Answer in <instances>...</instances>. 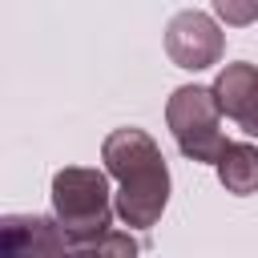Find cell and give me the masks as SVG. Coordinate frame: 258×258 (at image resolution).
<instances>
[{"label":"cell","mask_w":258,"mask_h":258,"mask_svg":"<svg viewBox=\"0 0 258 258\" xmlns=\"http://www.w3.org/2000/svg\"><path fill=\"white\" fill-rule=\"evenodd\" d=\"M109 173V169H105ZM89 165H64L52 177V214L69 234L73 250H89L105 230H113V202L109 177Z\"/></svg>","instance_id":"1"},{"label":"cell","mask_w":258,"mask_h":258,"mask_svg":"<svg viewBox=\"0 0 258 258\" xmlns=\"http://www.w3.org/2000/svg\"><path fill=\"white\" fill-rule=\"evenodd\" d=\"M165 121H169V133L177 141V149L189 157V161H218L222 149L230 145L218 129L222 121V105H218V93L214 85H181L173 89L169 105H165Z\"/></svg>","instance_id":"2"},{"label":"cell","mask_w":258,"mask_h":258,"mask_svg":"<svg viewBox=\"0 0 258 258\" xmlns=\"http://www.w3.org/2000/svg\"><path fill=\"white\" fill-rule=\"evenodd\" d=\"M165 52H169V60H173L177 69L198 73V69H210V64L222 60L226 36H222V28H218L214 16H206V12H198V8H185V12H177V16L169 20V28H165Z\"/></svg>","instance_id":"3"},{"label":"cell","mask_w":258,"mask_h":258,"mask_svg":"<svg viewBox=\"0 0 258 258\" xmlns=\"http://www.w3.org/2000/svg\"><path fill=\"white\" fill-rule=\"evenodd\" d=\"M169 202V169L157 165L149 173H137V177H125L121 181V194H117V218L125 226H137V230H149L161 210Z\"/></svg>","instance_id":"4"},{"label":"cell","mask_w":258,"mask_h":258,"mask_svg":"<svg viewBox=\"0 0 258 258\" xmlns=\"http://www.w3.org/2000/svg\"><path fill=\"white\" fill-rule=\"evenodd\" d=\"M0 250L8 258H24V254H64L73 250L69 234L60 230V222L52 218H32V214H8L0 222Z\"/></svg>","instance_id":"5"},{"label":"cell","mask_w":258,"mask_h":258,"mask_svg":"<svg viewBox=\"0 0 258 258\" xmlns=\"http://www.w3.org/2000/svg\"><path fill=\"white\" fill-rule=\"evenodd\" d=\"M214 93H218V105L222 113L250 137H258V69L238 60V64H226L218 77H214Z\"/></svg>","instance_id":"6"},{"label":"cell","mask_w":258,"mask_h":258,"mask_svg":"<svg viewBox=\"0 0 258 258\" xmlns=\"http://www.w3.org/2000/svg\"><path fill=\"white\" fill-rule=\"evenodd\" d=\"M101 161H105L109 177H117V181L165 165L157 141H153L145 129H113V133L105 137V145H101Z\"/></svg>","instance_id":"7"},{"label":"cell","mask_w":258,"mask_h":258,"mask_svg":"<svg viewBox=\"0 0 258 258\" xmlns=\"http://www.w3.org/2000/svg\"><path fill=\"white\" fill-rule=\"evenodd\" d=\"M214 165H218V181L226 185V194H238V198L258 194V149L250 141H230Z\"/></svg>","instance_id":"8"},{"label":"cell","mask_w":258,"mask_h":258,"mask_svg":"<svg viewBox=\"0 0 258 258\" xmlns=\"http://www.w3.org/2000/svg\"><path fill=\"white\" fill-rule=\"evenodd\" d=\"M214 12L226 24L242 28V24H254L258 20V0H214Z\"/></svg>","instance_id":"9"},{"label":"cell","mask_w":258,"mask_h":258,"mask_svg":"<svg viewBox=\"0 0 258 258\" xmlns=\"http://www.w3.org/2000/svg\"><path fill=\"white\" fill-rule=\"evenodd\" d=\"M89 250H93V254H137V242H133L129 234H113V230H105Z\"/></svg>","instance_id":"10"}]
</instances>
